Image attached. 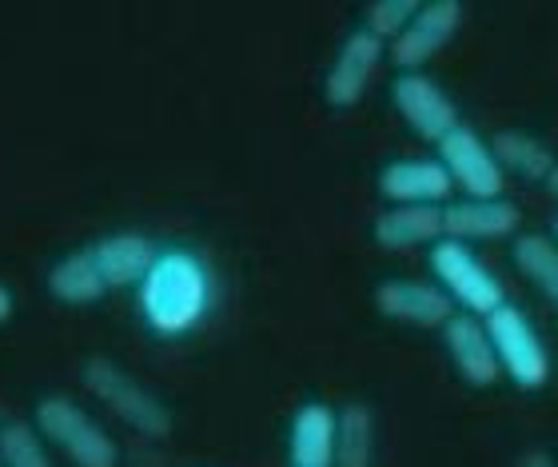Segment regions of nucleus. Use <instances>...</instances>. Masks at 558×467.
<instances>
[{
	"mask_svg": "<svg viewBox=\"0 0 558 467\" xmlns=\"http://www.w3.org/2000/svg\"><path fill=\"white\" fill-rule=\"evenodd\" d=\"M140 320L156 336H187L216 304V272L192 248H160L156 264L136 288Z\"/></svg>",
	"mask_w": 558,
	"mask_h": 467,
	"instance_id": "f257e3e1",
	"label": "nucleus"
},
{
	"mask_svg": "<svg viewBox=\"0 0 558 467\" xmlns=\"http://www.w3.org/2000/svg\"><path fill=\"white\" fill-rule=\"evenodd\" d=\"M88 396L100 404L105 411H112V420H120L129 432L144 435V440H163L172 432V411L151 387H144L129 368H120L108 356H93L84 360L81 372Z\"/></svg>",
	"mask_w": 558,
	"mask_h": 467,
	"instance_id": "f03ea898",
	"label": "nucleus"
},
{
	"mask_svg": "<svg viewBox=\"0 0 558 467\" xmlns=\"http://www.w3.org/2000/svg\"><path fill=\"white\" fill-rule=\"evenodd\" d=\"M36 428L72 467H120V444L93 411L69 396H45L36 404Z\"/></svg>",
	"mask_w": 558,
	"mask_h": 467,
	"instance_id": "7ed1b4c3",
	"label": "nucleus"
},
{
	"mask_svg": "<svg viewBox=\"0 0 558 467\" xmlns=\"http://www.w3.org/2000/svg\"><path fill=\"white\" fill-rule=\"evenodd\" d=\"M430 276H435L442 292L451 296V304L466 315L487 320L490 312H499L507 304V284L475 256L471 244L439 240L430 248Z\"/></svg>",
	"mask_w": 558,
	"mask_h": 467,
	"instance_id": "20e7f679",
	"label": "nucleus"
},
{
	"mask_svg": "<svg viewBox=\"0 0 558 467\" xmlns=\"http://www.w3.org/2000/svg\"><path fill=\"white\" fill-rule=\"evenodd\" d=\"M483 324H487V332H490V344H495L502 375H507L514 387H523V392L547 387L550 351L523 308L507 300V304H502L499 312H490Z\"/></svg>",
	"mask_w": 558,
	"mask_h": 467,
	"instance_id": "39448f33",
	"label": "nucleus"
},
{
	"mask_svg": "<svg viewBox=\"0 0 558 467\" xmlns=\"http://www.w3.org/2000/svg\"><path fill=\"white\" fill-rule=\"evenodd\" d=\"M391 105H396V112L418 141L435 144V148L463 124L454 100L442 93V84L435 76H427V72H399L396 81H391Z\"/></svg>",
	"mask_w": 558,
	"mask_h": 467,
	"instance_id": "423d86ee",
	"label": "nucleus"
},
{
	"mask_svg": "<svg viewBox=\"0 0 558 467\" xmlns=\"http://www.w3.org/2000/svg\"><path fill=\"white\" fill-rule=\"evenodd\" d=\"M459 28H463V4L454 0L418 4L415 21L387 45V57L399 72H423L459 36Z\"/></svg>",
	"mask_w": 558,
	"mask_h": 467,
	"instance_id": "0eeeda50",
	"label": "nucleus"
},
{
	"mask_svg": "<svg viewBox=\"0 0 558 467\" xmlns=\"http://www.w3.org/2000/svg\"><path fill=\"white\" fill-rule=\"evenodd\" d=\"M439 164L451 176L454 192H463V196L490 200V196H502V188H507V172L495 160V148L471 124H459L439 144Z\"/></svg>",
	"mask_w": 558,
	"mask_h": 467,
	"instance_id": "6e6552de",
	"label": "nucleus"
},
{
	"mask_svg": "<svg viewBox=\"0 0 558 467\" xmlns=\"http://www.w3.org/2000/svg\"><path fill=\"white\" fill-rule=\"evenodd\" d=\"M387 60V45L379 36H372L367 28H355V33L339 45L336 60L324 76V100L331 108H351L360 105L367 84L375 81L379 64Z\"/></svg>",
	"mask_w": 558,
	"mask_h": 467,
	"instance_id": "1a4fd4ad",
	"label": "nucleus"
},
{
	"mask_svg": "<svg viewBox=\"0 0 558 467\" xmlns=\"http://www.w3.org/2000/svg\"><path fill=\"white\" fill-rule=\"evenodd\" d=\"M375 308L387 320L423 327V332H442V327L451 324V315L459 312L451 304V296L442 292L435 280H399V276L375 288Z\"/></svg>",
	"mask_w": 558,
	"mask_h": 467,
	"instance_id": "9d476101",
	"label": "nucleus"
},
{
	"mask_svg": "<svg viewBox=\"0 0 558 467\" xmlns=\"http://www.w3.org/2000/svg\"><path fill=\"white\" fill-rule=\"evenodd\" d=\"M519 224H523V212L507 196H490V200L459 196L442 208V236L459 240V244L507 240V236H519Z\"/></svg>",
	"mask_w": 558,
	"mask_h": 467,
	"instance_id": "9b49d317",
	"label": "nucleus"
},
{
	"mask_svg": "<svg viewBox=\"0 0 558 467\" xmlns=\"http://www.w3.org/2000/svg\"><path fill=\"white\" fill-rule=\"evenodd\" d=\"M379 196L387 204H415V208H447L454 200V184L439 156H411L391 160L379 172Z\"/></svg>",
	"mask_w": 558,
	"mask_h": 467,
	"instance_id": "f8f14e48",
	"label": "nucleus"
},
{
	"mask_svg": "<svg viewBox=\"0 0 558 467\" xmlns=\"http://www.w3.org/2000/svg\"><path fill=\"white\" fill-rule=\"evenodd\" d=\"M442 348H447V360H451L454 375H459L466 387H495L502 380L490 332L478 315L454 312L451 324L442 327Z\"/></svg>",
	"mask_w": 558,
	"mask_h": 467,
	"instance_id": "ddd939ff",
	"label": "nucleus"
},
{
	"mask_svg": "<svg viewBox=\"0 0 558 467\" xmlns=\"http://www.w3.org/2000/svg\"><path fill=\"white\" fill-rule=\"evenodd\" d=\"M336 432L339 411L324 399H307L295 408L288 428L291 467H336Z\"/></svg>",
	"mask_w": 558,
	"mask_h": 467,
	"instance_id": "4468645a",
	"label": "nucleus"
},
{
	"mask_svg": "<svg viewBox=\"0 0 558 467\" xmlns=\"http://www.w3.org/2000/svg\"><path fill=\"white\" fill-rule=\"evenodd\" d=\"M88 248H93L96 268H100V276H105L108 292L140 288L144 276H148V268L156 264V256H160V248L140 232H112Z\"/></svg>",
	"mask_w": 558,
	"mask_h": 467,
	"instance_id": "2eb2a0df",
	"label": "nucleus"
},
{
	"mask_svg": "<svg viewBox=\"0 0 558 467\" xmlns=\"http://www.w3.org/2000/svg\"><path fill=\"white\" fill-rule=\"evenodd\" d=\"M372 240L384 252H415L435 248L442 236V208H415V204H387L372 224Z\"/></svg>",
	"mask_w": 558,
	"mask_h": 467,
	"instance_id": "dca6fc26",
	"label": "nucleus"
},
{
	"mask_svg": "<svg viewBox=\"0 0 558 467\" xmlns=\"http://www.w3.org/2000/svg\"><path fill=\"white\" fill-rule=\"evenodd\" d=\"M48 296L69 308H88L108 296V284L96 268L93 248H76L48 268Z\"/></svg>",
	"mask_w": 558,
	"mask_h": 467,
	"instance_id": "f3484780",
	"label": "nucleus"
},
{
	"mask_svg": "<svg viewBox=\"0 0 558 467\" xmlns=\"http://www.w3.org/2000/svg\"><path fill=\"white\" fill-rule=\"evenodd\" d=\"M495 160H499L502 172L519 176V180H531V184H547L550 168L558 164V156L550 153L547 144L538 141L535 132H523V129H502L495 132Z\"/></svg>",
	"mask_w": 558,
	"mask_h": 467,
	"instance_id": "a211bd4d",
	"label": "nucleus"
},
{
	"mask_svg": "<svg viewBox=\"0 0 558 467\" xmlns=\"http://www.w3.org/2000/svg\"><path fill=\"white\" fill-rule=\"evenodd\" d=\"M511 260L519 276L550 308H558V244L550 240V232H519L511 244Z\"/></svg>",
	"mask_w": 558,
	"mask_h": 467,
	"instance_id": "6ab92c4d",
	"label": "nucleus"
},
{
	"mask_svg": "<svg viewBox=\"0 0 558 467\" xmlns=\"http://www.w3.org/2000/svg\"><path fill=\"white\" fill-rule=\"evenodd\" d=\"M375 459V411L367 404L339 408L336 467H372Z\"/></svg>",
	"mask_w": 558,
	"mask_h": 467,
	"instance_id": "aec40b11",
	"label": "nucleus"
},
{
	"mask_svg": "<svg viewBox=\"0 0 558 467\" xmlns=\"http://www.w3.org/2000/svg\"><path fill=\"white\" fill-rule=\"evenodd\" d=\"M0 467H52L48 440L36 423L12 420L0 428Z\"/></svg>",
	"mask_w": 558,
	"mask_h": 467,
	"instance_id": "412c9836",
	"label": "nucleus"
},
{
	"mask_svg": "<svg viewBox=\"0 0 558 467\" xmlns=\"http://www.w3.org/2000/svg\"><path fill=\"white\" fill-rule=\"evenodd\" d=\"M418 4L415 0H375L367 4V16H363V28L372 36H379L384 45H391L411 21H415Z\"/></svg>",
	"mask_w": 558,
	"mask_h": 467,
	"instance_id": "4be33fe9",
	"label": "nucleus"
},
{
	"mask_svg": "<svg viewBox=\"0 0 558 467\" xmlns=\"http://www.w3.org/2000/svg\"><path fill=\"white\" fill-rule=\"evenodd\" d=\"M514 467H558L555 464V456H550V452H543V447H531V452H523V456H519V464Z\"/></svg>",
	"mask_w": 558,
	"mask_h": 467,
	"instance_id": "5701e85b",
	"label": "nucleus"
},
{
	"mask_svg": "<svg viewBox=\"0 0 558 467\" xmlns=\"http://www.w3.org/2000/svg\"><path fill=\"white\" fill-rule=\"evenodd\" d=\"M12 308H16V300H12V292L4 288V284H0V324H4V320L12 315Z\"/></svg>",
	"mask_w": 558,
	"mask_h": 467,
	"instance_id": "b1692460",
	"label": "nucleus"
},
{
	"mask_svg": "<svg viewBox=\"0 0 558 467\" xmlns=\"http://www.w3.org/2000/svg\"><path fill=\"white\" fill-rule=\"evenodd\" d=\"M543 188H547L550 196H555V200H558V164H555V168H550V176H547V184H543Z\"/></svg>",
	"mask_w": 558,
	"mask_h": 467,
	"instance_id": "393cba45",
	"label": "nucleus"
},
{
	"mask_svg": "<svg viewBox=\"0 0 558 467\" xmlns=\"http://www.w3.org/2000/svg\"><path fill=\"white\" fill-rule=\"evenodd\" d=\"M550 240L558 244V216H555V224H550Z\"/></svg>",
	"mask_w": 558,
	"mask_h": 467,
	"instance_id": "a878e982",
	"label": "nucleus"
},
{
	"mask_svg": "<svg viewBox=\"0 0 558 467\" xmlns=\"http://www.w3.org/2000/svg\"><path fill=\"white\" fill-rule=\"evenodd\" d=\"M0 428H4V423H0Z\"/></svg>",
	"mask_w": 558,
	"mask_h": 467,
	"instance_id": "bb28decb",
	"label": "nucleus"
}]
</instances>
